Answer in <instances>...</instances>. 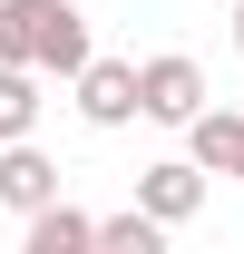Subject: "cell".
<instances>
[{
	"label": "cell",
	"instance_id": "1",
	"mask_svg": "<svg viewBox=\"0 0 244 254\" xmlns=\"http://www.w3.org/2000/svg\"><path fill=\"white\" fill-rule=\"evenodd\" d=\"M0 59H30L49 78H78L98 59L88 49V10L78 0H0Z\"/></svg>",
	"mask_w": 244,
	"mask_h": 254
},
{
	"label": "cell",
	"instance_id": "2",
	"mask_svg": "<svg viewBox=\"0 0 244 254\" xmlns=\"http://www.w3.org/2000/svg\"><path fill=\"white\" fill-rule=\"evenodd\" d=\"M137 88H147V118H156V127H195V118L215 108V98H205V68L185 59V49L137 59Z\"/></svg>",
	"mask_w": 244,
	"mask_h": 254
},
{
	"label": "cell",
	"instance_id": "3",
	"mask_svg": "<svg viewBox=\"0 0 244 254\" xmlns=\"http://www.w3.org/2000/svg\"><path fill=\"white\" fill-rule=\"evenodd\" d=\"M205 195H215V166L185 147V157H156L147 176H137V205L147 215H166V225H185V215H205Z\"/></svg>",
	"mask_w": 244,
	"mask_h": 254
},
{
	"label": "cell",
	"instance_id": "4",
	"mask_svg": "<svg viewBox=\"0 0 244 254\" xmlns=\"http://www.w3.org/2000/svg\"><path fill=\"white\" fill-rule=\"evenodd\" d=\"M68 98H78V118H88V127H127V118H147L137 59H88L78 78H68Z\"/></svg>",
	"mask_w": 244,
	"mask_h": 254
},
{
	"label": "cell",
	"instance_id": "5",
	"mask_svg": "<svg viewBox=\"0 0 244 254\" xmlns=\"http://www.w3.org/2000/svg\"><path fill=\"white\" fill-rule=\"evenodd\" d=\"M49 195H59V166L39 157V137H10V147H0V205H10V215H39Z\"/></svg>",
	"mask_w": 244,
	"mask_h": 254
},
{
	"label": "cell",
	"instance_id": "6",
	"mask_svg": "<svg viewBox=\"0 0 244 254\" xmlns=\"http://www.w3.org/2000/svg\"><path fill=\"white\" fill-rule=\"evenodd\" d=\"M20 245L30 254H98V215H78V205H39V215H20Z\"/></svg>",
	"mask_w": 244,
	"mask_h": 254
},
{
	"label": "cell",
	"instance_id": "7",
	"mask_svg": "<svg viewBox=\"0 0 244 254\" xmlns=\"http://www.w3.org/2000/svg\"><path fill=\"white\" fill-rule=\"evenodd\" d=\"M185 147H195L225 186H244V108H205V118L185 127Z\"/></svg>",
	"mask_w": 244,
	"mask_h": 254
},
{
	"label": "cell",
	"instance_id": "8",
	"mask_svg": "<svg viewBox=\"0 0 244 254\" xmlns=\"http://www.w3.org/2000/svg\"><path fill=\"white\" fill-rule=\"evenodd\" d=\"M39 78H49V68L0 59V147H10V137H39V108H49V98H39Z\"/></svg>",
	"mask_w": 244,
	"mask_h": 254
},
{
	"label": "cell",
	"instance_id": "9",
	"mask_svg": "<svg viewBox=\"0 0 244 254\" xmlns=\"http://www.w3.org/2000/svg\"><path fill=\"white\" fill-rule=\"evenodd\" d=\"M176 235L166 215H147V205H127V215H98V254H156Z\"/></svg>",
	"mask_w": 244,
	"mask_h": 254
},
{
	"label": "cell",
	"instance_id": "10",
	"mask_svg": "<svg viewBox=\"0 0 244 254\" xmlns=\"http://www.w3.org/2000/svg\"><path fill=\"white\" fill-rule=\"evenodd\" d=\"M235 49H244V0H235Z\"/></svg>",
	"mask_w": 244,
	"mask_h": 254
}]
</instances>
